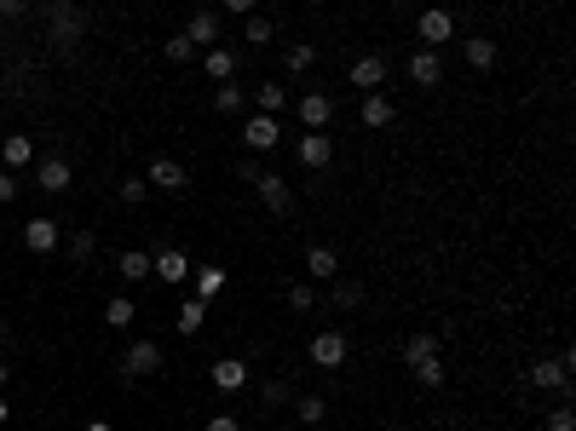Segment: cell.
I'll return each instance as SVG.
<instances>
[{
  "label": "cell",
  "instance_id": "cell-1",
  "mask_svg": "<svg viewBox=\"0 0 576 431\" xmlns=\"http://www.w3.org/2000/svg\"><path fill=\"white\" fill-rule=\"evenodd\" d=\"M531 386L536 391H571V351H554V356H536L531 363Z\"/></svg>",
  "mask_w": 576,
  "mask_h": 431
},
{
  "label": "cell",
  "instance_id": "cell-2",
  "mask_svg": "<svg viewBox=\"0 0 576 431\" xmlns=\"http://www.w3.org/2000/svg\"><path fill=\"white\" fill-rule=\"evenodd\" d=\"M162 345L156 339H133L127 345V356H121V379H144V374H162Z\"/></svg>",
  "mask_w": 576,
  "mask_h": 431
},
{
  "label": "cell",
  "instance_id": "cell-3",
  "mask_svg": "<svg viewBox=\"0 0 576 431\" xmlns=\"http://www.w3.org/2000/svg\"><path fill=\"white\" fill-rule=\"evenodd\" d=\"M415 35H421V46H426V52L450 46V35H456V18H450V6H426L421 18H415Z\"/></svg>",
  "mask_w": 576,
  "mask_h": 431
},
{
  "label": "cell",
  "instance_id": "cell-4",
  "mask_svg": "<svg viewBox=\"0 0 576 431\" xmlns=\"http://www.w3.org/2000/svg\"><path fill=\"white\" fill-rule=\"evenodd\" d=\"M191 253L185 248H162V253H150V276H162L167 288H179V282H191Z\"/></svg>",
  "mask_w": 576,
  "mask_h": 431
},
{
  "label": "cell",
  "instance_id": "cell-5",
  "mask_svg": "<svg viewBox=\"0 0 576 431\" xmlns=\"http://www.w3.org/2000/svg\"><path fill=\"white\" fill-rule=\"evenodd\" d=\"M294 116H300V127H305V132H323L329 121H335V98H329V92H300Z\"/></svg>",
  "mask_w": 576,
  "mask_h": 431
},
{
  "label": "cell",
  "instance_id": "cell-6",
  "mask_svg": "<svg viewBox=\"0 0 576 431\" xmlns=\"http://www.w3.org/2000/svg\"><path fill=\"white\" fill-rule=\"evenodd\" d=\"M254 190H260V202H265V213H272V219H288V213H294V190H288V179H277V172H260V184H254Z\"/></svg>",
  "mask_w": 576,
  "mask_h": 431
},
{
  "label": "cell",
  "instance_id": "cell-7",
  "mask_svg": "<svg viewBox=\"0 0 576 431\" xmlns=\"http://www.w3.org/2000/svg\"><path fill=\"white\" fill-rule=\"evenodd\" d=\"M346 356H352V345H346V334H340V328L312 334V363H317V368H340Z\"/></svg>",
  "mask_w": 576,
  "mask_h": 431
},
{
  "label": "cell",
  "instance_id": "cell-8",
  "mask_svg": "<svg viewBox=\"0 0 576 431\" xmlns=\"http://www.w3.org/2000/svg\"><path fill=\"white\" fill-rule=\"evenodd\" d=\"M58 242H64L58 219H29V225H23V248L29 253H58Z\"/></svg>",
  "mask_w": 576,
  "mask_h": 431
},
{
  "label": "cell",
  "instance_id": "cell-9",
  "mask_svg": "<svg viewBox=\"0 0 576 431\" xmlns=\"http://www.w3.org/2000/svg\"><path fill=\"white\" fill-rule=\"evenodd\" d=\"M144 184H150V190H185V184H191V172L179 167L174 156H156L150 172H144Z\"/></svg>",
  "mask_w": 576,
  "mask_h": 431
},
{
  "label": "cell",
  "instance_id": "cell-10",
  "mask_svg": "<svg viewBox=\"0 0 576 431\" xmlns=\"http://www.w3.org/2000/svg\"><path fill=\"white\" fill-rule=\"evenodd\" d=\"M69 179H76V172H69L64 156H41V162H35V184H41V190L64 196V190H69Z\"/></svg>",
  "mask_w": 576,
  "mask_h": 431
},
{
  "label": "cell",
  "instance_id": "cell-11",
  "mask_svg": "<svg viewBox=\"0 0 576 431\" xmlns=\"http://www.w3.org/2000/svg\"><path fill=\"white\" fill-rule=\"evenodd\" d=\"M277 139H283L277 116H254V121H242V144H248V150H277Z\"/></svg>",
  "mask_w": 576,
  "mask_h": 431
},
{
  "label": "cell",
  "instance_id": "cell-12",
  "mask_svg": "<svg viewBox=\"0 0 576 431\" xmlns=\"http://www.w3.org/2000/svg\"><path fill=\"white\" fill-rule=\"evenodd\" d=\"M294 156H300V167L323 172L329 162H335V144H329V132H305V139H300V150H294Z\"/></svg>",
  "mask_w": 576,
  "mask_h": 431
},
{
  "label": "cell",
  "instance_id": "cell-13",
  "mask_svg": "<svg viewBox=\"0 0 576 431\" xmlns=\"http://www.w3.org/2000/svg\"><path fill=\"white\" fill-rule=\"evenodd\" d=\"M381 81H386V58L381 52H363L358 64H352V86H358V92H381Z\"/></svg>",
  "mask_w": 576,
  "mask_h": 431
},
{
  "label": "cell",
  "instance_id": "cell-14",
  "mask_svg": "<svg viewBox=\"0 0 576 431\" xmlns=\"http://www.w3.org/2000/svg\"><path fill=\"white\" fill-rule=\"evenodd\" d=\"M207 374H214L219 391H242V386H248V363H242V356H214Z\"/></svg>",
  "mask_w": 576,
  "mask_h": 431
},
{
  "label": "cell",
  "instance_id": "cell-15",
  "mask_svg": "<svg viewBox=\"0 0 576 431\" xmlns=\"http://www.w3.org/2000/svg\"><path fill=\"white\" fill-rule=\"evenodd\" d=\"M461 58H467V69H496V58H501V46L490 41V35H467V46H461Z\"/></svg>",
  "mask_w": 576,
  "mask_h": 431
},
{
  "label": "cell",
  "instance_id": "cell-16",
  "mask_svg": "<svg viewBox=\"0 0 576 431\" xmlns=\"http://www.w3.org/2000/svg\"><path fill=\"white\" fill-rule=\"evenodd\" d=\"M185 41H191V46H202V52H207V46H219V12H214V6H202V12L191 18Z\"/></svg>",
  "mask_w": 576,
  "mask_h": 431
},
{
  "label": "cell",
  "instance_id": "cell-17",
  "mask_svg": "<svg viewBox=\"0 0 576 431\" xmlns=\"http://www.w3.org/2000/svg\"><path fill=\"white\" fill-rule=\"evenodd\" d=\"M410 81L415 86H438V81H444V58L426 52V46H421V52H410Z\"/></svg>",
  "mask_w": 576,
  "mask_h": 431
},
{
  "label": "cell",
  "instance_id": "cell-18",
  "mask_svg": "<svg viewBox=\"0 0 576 431\" xmlns=\"http://www.w3.org/2000/svg\"><path fill=\"white\" fill-rule=\"evenodd\" d=\"M237 64H242V58L231 52V46H207V52H202V69L214 81H231V76H237Z\"/></svg>",
  "mask_w": 576,
  "mask_h": 431
},
{
  "label": "cell",
  "instance_id": "cell-19",
  "mask_svg": "<svg viewBox=\"0 0 576 431\" xmlns=\"http://www.w3.org/2000/svg\"><path fill=\"white\" fill-rule=\"evenodd\" d=\"M0 162L6 167H35V139L29 132H12V139L0 144Z\"/></svg>",
  "mask_w": 576,
  "mask_h": 431
},
{
  "label": "cell",
  "instance_id": "cell-20",
  "mask_svg": "<svg viewBox=\"0 0 576 431\" xmlns=\"http://www.w3.org/2000/svg\"><path fill=\"white\" fill-rule=\"evenodd\" d=\"M305 270H312L317 282H335L340 276V253L335 248H305Z\"/></svg>",
  "mask_w": 576,
  "mask_h": 431
},
{
  "label": "cell",
  "instance_id": "cell-21",
  "mask_svg": "<svg viewBox=\"0 0 576 431\" xmlns=\"http://www.w3.org/2000/svg\"><path fill=\"white\" fill-rule=\"evenodd\" d=\"M254 104H260V116H277V109H288V86L283 81H260L254 86Z\"/></svg>",
  "mask_w": 576,
  "mask_h": 431
},
{
  "label": "cell",
  "instance_id": "cell-22",
  "mask_svg": "<svg viewBox=\"0 0 576 431\" xmlns=\"http://www.w3.org/2000/svg\"><path fill=\"white\" fill-rule=\"evenodd\" d=\"M116 270H121V282H144V276H150V253H144V248H127V253L116 259Z\"/></svg>",
  "mask_w": 576,
  "mask_h": 431
},
{
  "label": "cell",
  "instance_id": "cell-23",
  "mask_svg": "<svg viewBox=\"0 0 576 431\" xmlns=\"http://www.w3.org/2000/svg\"><path fill=\"white\" fill-rule=\"evenodd\" d=\"M312 64H317V46H312V41H294V46H283V69H288V76H305Z\"/></svg>",
  "mask_w": 576,
  "mask_h": 431
},
{
  "label": "cell",
  "instance_id": "cell-24",
  "mask_svg": "<svg viewBox=\"0 0 576 431\" xmlns=\"http://www.w3.org/2000/svg\"><path fill=\"white\" fill-rule=\"evenodd\" d=\"M358 121H363V127H386V121H392V98L369 92V98H363V109H358Z\"/></svg>",
  "mask_w": 576,
  "mask_h": 431
},
{
  "label": "cell",
  "instance_id": "cell-25",
  "mask_svg": "<svg viewBox=\"0 0 576 431\" xmlns=\"http://www.w3.org/2000/svg\"><path fill=\"white\" fill-rule=\"evenodd\" d=\"M202 323H207V299H185L179 305V334H202Z\"/></svg>",
  "mask_w": 576,
  "mask_h": 431
},
{
  "label": "cell",
  "instance_id": "cell-26",
  "mask_svg": "<svg viewBox=\"0 0 576 431\" xmlns=\"http://www.w3.org/2000/svg\"><path fill=\"white\" fill-rule=\"evenodd\" d=\"M242 104H248V92H242V86H231V81H219V92H214V109H219V116H242Z\"/></svg>",
  "mask_w": 576,
  "mask_h": 431
},
{
  "label": "cell",
  "instance_id": "cell-27",
  "mask_svg": "<svg viewBox=\"0 0 576 431\" xmlns=\"http://www.w3.org/2000/svg\"><path fill=\"white\" fill-rule=\"evenodd\" d=\"M294 420L300 426H323L329 420V397H300L294 403Z\"/></svg>",
  "mask_w": 576,
  "mask_h": 431
},
{
  "label": "cell",
  "instance_id": "cell-28",
  "mask_svg": "<svg viewBox=\"0 0 576 431\" xmlns=\"http://www.w3.org/2000/svg\"><path fill=\"white\" fill-rule=\"evenodd\" d=\"M426 356H438V339L433 334H410V339H403V363H426Z\"/></svg>",
  "mask_w": 576,
  "mask_h": 431
},
{
  "label": "cell",
  "instance_id": "cell-29",
  "mask_svg": "<svg viewBox=\"0 0 576 431\" xmlns=\"http://www.w3.org/2000/svg\"><path fill=\"white\" fill-rule=\"evenodd\" d=\"M191 276H196V299H214V293L225 288V270L219 265H202V270H191Z\"/></svg>",
  "mask_w": 576,
  "mask_h": 431
},
{
  "label": "cell",
  "instance_id": "cell-30",
  "mask_svg": "<svg viewBox=\"0 0 576 431\" xmlns=\"http://www.w3.org/2000/svg\"><path fill=\"white\" fill-rule=\"evenodd\" d=\"M133 316H139V305H133L127 293H121V299H110V305H104V323H110V328H133Z\"/></svg>",
  "mask_w": 576,
  "mask_h": 431
},
{
  "label": "cell",
  "instance_id": "cell-31",
  "mask_svg": "<svg viewBox=\"0 0 576 431\" xmlns=\"http://www.w3.org/2000/svg\"><path fill=\"white\" fill-rule=\"evenodd\" d=\"M272 23H265V18H254V12H248V23H242V41H248V46H272Z\"/></svg>",
  "mask_w": 576,
  "mask_h": 431
},
{
  "label": "cell",
  "instance_id": "cell-32",
  "mask_svg": "<svg viewBox=\"0 0 576 431\" xmlns=\"http://www.w3.org/2000/svg\"><path fill=\"white\" fill-rule=\"evenodd\" d=\"M444 356H426V363H415V379H421V386H444Z\"/></svg>",
  "mask_w": 576,
  "mask_h": 431
},
{
  "label": "cell",
  "instance_id": "cell-33",
  "mask_svg": "<svg viewBox=\"0 0 576 431\" xmlns=\"http://www.w3.org/2000/svg\"><path fill=\"white\" fill-rule=\"evenodd\" d=\"M53 29H58V41H76V35H81L76 12H69V6H53Z\"/></svg>",
  "mask_w": 576,
  "mask_h": 431
},
{
  "label": "cell",
  "instance_id": "cell-34",
  "mask_svg": "<svg viewBox=\"0 0 576 431\" xmlns=\"http://www.w3.org/2000/svg\"><path fill=\"white\" fill-rule=\"evenodd\" d=\"M260 397H265V409H283V403H288V379H265Z\"/></svg>",
  "mask_w": 576,
  "mask_h": 431
},
{
  "label": "cell",
  "instance_id": "cell-35",
  "mask_svg": "<svg viewBox=\"0 0 576 431\" xmlns=\"http://www.w3.org/2000/svg\"><path fill=\"white\" fill-rule=\"evenodd\" d=\"M167 58H174V64H191V58H196V46L185 41V35H167Z\"/></svg>",
  "mask_w": 576,
  "mask_h": 431
},
{
  "label": "cell",
  "instance_id": "cell-36",
  "mask_svg": "<svg viewBox=\"0 0 576 431\" xmlns=\"http://www.w3.org/2000/svg\"><path fill=\"white\" fill-rule=\"evenodd\" d=\"M358 299H363V288H358V282H335V305H340V311H352Z\"/></svg>",
  "mask_w": 576,
  "mask_h": 431
},
{
  "label": "cell",
  "instance_id": "cell-37",
  "mask_svg": "<svg viewBox=\"0 0 576 431\" xmlns=\"http://www.w3.org/2000/svg\"><path fill=\"white\" fill-rule=\"evenodd\" d=\"M69 253L81 259V265H87V259L98 253V242H93V230H76V242H69Z\"/></svg>",
  "mask_w": 576,
  "mask_h": 431
},
{
  "label": "cell",
  "instance_id": "cell-38",
  "mask_svg": "<svg viewBox=\"0 0 576 431\" xmlns=\"http://www.w3.org/2000/svg\"><path fill=\"white\" fill-rule=\"evenodd\" d=\"M144 196H150V184H144V179H127V184H121V202H127V207H139Z\"/></svg>",
  "mask_w": 576,
  "mask_h": 431
},
{
  "label": "cell",
  "instance_id": "cell-39",
  "mask_svg": "<svg viewBox=\"0 0 576 431\" xmlns=\"http://www.w3.org/2000/svg\"><path fill=\"white\" fill-rule=\"evenodd\" d=\"M288 305H294V311H317V299H312L305 282H294V288H288Z\"/></svg>",
  "mask_w": 576,
  "mask_h": 431
},
{
  "label": "cell",
  "instance_id": "cell-40",
  "mask_svg": "<svg viewBox=\"0 0 576 431\" xmlns=\"http://www.w3.org/2000/svg\"><path fill=\"white\" fill-rule=\"evenodd\" d=\"M202 431H242V420H237V414H214Z\"/></svg>",
  "mask_w": 576,
  "mask_h": 431
},
{
  "label": "cell",
  "instance_id": "cell-41",
  "mask_svg": "<svg viewBox=\"0 0 576 431\" xmlns=\"http://www.w3.org/2000/svg\"><path fill=\"white\" fill-rule=\"evenodd\" d=\"M6 202H18V179H12V172H0V207Z\"/></svg>",
  "mask_w": 576,
  "mask_h": 431
},
{
  "label": "cell",
  "instance_id": "cell-42",
  "mask_svg": "<svg viewBox=\"0 0 576 431\" xmlns=\"http://www.w3.org/2000/svg\"><path fill=\"white\" fill-rule=\"evenodd\" d=\"M260 172H265L260 162H237V179H242V184H260Z\"/></svg>",
  "mask_w": 576,
  "mask_h": 431
},
{
  "label": "cell",
  "instance_id": "cell-43",
  "mask_svg": "<svg viewBox=\"0 0 576 431\" xmlns=\"http://www.w3.org/2000/svg\"><path fill=\"white\" fill-rule=\"evenodd\" d=\"M576 420H571V409H565V403H559V409H554V420H548V431H571Z\"/></svg>",
  "mask_w": 576,
  "mask_h": 431
},
{
  "label": "cell",
  "instance_id": "cell-44",
  "mask_svg": "<svg viewBox=\"0 0 576 431\" xmlns=\"http://www.w3.org/2000/svg\"><path fill=\"white\" fill-rule=\"evenodd\" d=\"M219 6H225V12H242V18H248V12H254V0H219Z\"/></svg>",
  "mask_w": 576,
  "mask_h": 431
},
{
  "label": "cell",
  "instance_id": "cell-45",
  "mask_svg": "<svg viewBox=\"0 0 576 431\" xmlns=\"http://www.w3.org/2000/svg\"><path fill=\"white\" fill-rule=\"evenodd\" d=\"M6 420H12V403H6V397H0V426H6Z\"/></svg>",
  "mask_w": 576,
  "mask_h": 431
},
{
  "label": "cell",
  "instance_id": "cell-46",
  "mask_svg": "<svg viewBox=\"0 0 576 431\" xmlns=\"http://www.w3.org/2000/svg\"><path fill=\"white\" fill-rule=\"evenodd\" d=\"M87 431H116V426H104V420H93V426H87Z\"/></svg>",
  "mask_w": 576,
  "mask_h": 431
},
{
  "label": "cell",
  "instance_id": "cell-47",
  "mask_svg": "<svg viewBox=\"0 0 576 431\" xmlns=\"http://www.w3.org/2000/svg\"><path fill=\"white\" fill-rule=\"evenodd\" d=\"M277 431H300V426H277Z\"/></svg>",
  "mask_w": 576,
  "mask_h": 431
}]
</instances>
